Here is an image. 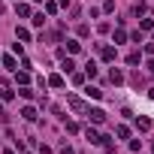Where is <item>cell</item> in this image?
Listing matches in <instances>:
<instances>
[{
  "label": "cell",
  "mask_w": 154,
  "mask_h": 154,
  "mask_svg": "<svg viewBox=\"0 0 154 154\" xmlns=\"http://www.w3.org/2000/svg\"><path fill=\"white\" fill-rule=\"evenodd\" d=\"M109 79H112V85H121V82H124V72H121V69H112Z\"/></svg>",
  "instance_id": "4"
},
{
  "label": "cell",
  "mask_w": 154,
  "mask_h": 154,
  "mask_svg": "<svg viewBox=\"0 0 154 154\" xmlns=\"http://www.w3.org/2000/svg\"><path fill=\"white\" fill-rule=\"evenodd\" d=\"M148 69H151V72H154V60H151V63H148Z\"/></svg>",
  "instance_id": "22"
},
{
  "label": "cell",
  "mask_w": 154,
  "mask_h": 154,
  "mask_svg": "<svg viewBox=\"0 0 154 154\" xmlns=\"http://www.w3.org/2000/svg\"><path fill=\"white\" fill-rule=\"evenodd\" d=\"M0 63H3L6 69H15V57H12V54H6V57H0Z\"/></svg>",
  "instance_id": "8"
},
{
  "label": "cell",
  "mask_w": 154,
  "mask_h": 154,
  "mask_svg": "<svg viewBox=\"0 0 154 154\" xmlns=\"http://www.w3.org/2000/svg\"><path fill=\"white\" fill-rule=\"evenodd\" d=\"M133 15H145V3H136L133 6Z\"/></svg>",
  "instance_id": "19"
},
{
  "label": "cell",
  "mask_w": 154,
  "mask_h": 154,
  "mask_svg": "<svg viewBox=\"0 0 154 154\" xmlns=\"http://www.w3.org/2000/svg\"><path fill=\"white\" fill-rule=\"evenodd\" d=\"M136 127L145 133V130H151V121H148V118H136Z\"/></svg>",
  "instance_id": "9"
},
{
  "label": "cell",
  "mask_w": 154,
  "mask_h": 154,
  "mask_svg": "<svg viewBox=\"0 0 154 154\" xmlns=\"http://www.w3.org/2000/svg\"><path fill=\"white\" fill-rule=\"evenodd\" d=\"M85 136H88V142H91V145H100V142H103V136H100L97 130H91V127L85 130Z\"/></svg>",
  "instance_id": "3"
},
{
  "label": "cell",
  "mask_w": 154,
  "mask_h": 154,
  "mask_svg": "<svg viewBox=\"0 0 154 154\" xmlns=\"http://www.w3.org/2000/svg\"><path fill=\"white\" fill-rule=\"evenodd\" d=\"M15 12H18V15H24V18H27V15H30V6H24V3H18V6H15Z\"/></svg>",
  "instance_id": "12"
},
{
  "label": "cell",
  "mask_w": 154,
  "mask_h": 154,
  "mask_svg": "<svg viewBox=\"0 0 154 154\" xmlns=\"http://www.w3.org/2000/svg\"><path fill=\"white\" fill-rule=\"evenodd\" d=\"M15 36H18L21 42H27V39H30V30H27V27H15Z\"/></svg>",
  "instance_id": "6"
},
{
  "label": "cell",
  "mask_w": 154,
  "mask_h": 154,
  "mask_svg": "<svg viewBox=\"0 0 154 154\" xmlns=\"http://www.w3.org/2000/svg\"><path fill=\"white\" fill-rule=\"evenodd\" d=\"M127 63L136 66V63H139V51H130V54H127Z\"/></svg>",
  "instance_id": "14"
},
{
  "label": "cell",
  "mask_w": 154,
  "mask_h": 154,
  "mask_svg": "<svg viewBox=\"0 0 154 154\" xmlns=\"http://www.w3.org/2000/svg\"><path fill=\"white\" fill-rule=\"evenodd\" d=\"M85 75H91V79H94V75H97V63H94V60H91V63L85 66Z\"/></svg>",
  "instance_id": "11"
},
{
  "label": "cell",
  "mask_w": 154,
  "mask_h": 154,
  "mask_svg": "<svg viewBox=\"0 0 154 154\" xmlns=\"http://www.w3.org/2000/svg\"><path fill=\"white\" fill-rule=\"evenodd\" d=\"M115 42H127V33H124V30H121V27H118V30H115Z\"/></svg>",
  "instance_id": "16"
},
{
  "label": "cell",
  "mask_w": 154,
  "mask_h": 154,
  "mask_svg": "<svg viewBox=\"0 0 154 154\" xmlns=\"http://www.w3.org/2000/svg\"><path fill=\"white\" fill-rule=\"evenodd\" d=\"M151 24H154L151 18H142V21H139V27H142V30H151Z\"/></svg>",
  "instance_id": "20"
},
{
  "label": "cell",
  "mask_w": 154,
  "mask_h": 154,
  "mask_svg": "<svg viewBox=\"0 0 154 154\" xmlns=\"http://www.w3.org/2000/svg\"><path fill=\"white\" fill-rule=\"evenodd\" d=\"M88 118H91L94 124H103V121H106V112H103V109H88Z\"/></svg>",
  "instance_id": "1"
},
{
  "label": "cell",
  "mask_w": 154,
  "mask_h": 154,
  "mask_svg": "<svg viewBox=\"0 0 154 154\" xmlns=\"http://www.w3.org/2000/svg\"><path fill=\"white\" fill-rule=\"evenodd\" d=\"M79 48H82V42H75V39H66V51H72V54H75Z\"/></svg>",
  "instance_id": "10"
},
{
  "label": "cell",
  "mask_w": 154,
  "mask_h": 154,
  "mask_svg": "<svg viewBox=\"0 0 154 154\" xmlns=\"http://www.w3.org/2000/svg\"><path fill=\"white\" fill-rule=\"evenodd\" d=\"M48 85H51V88H63V75H57V72L48 75Z\"/></svg>",
  "instance_id": "5"
},
{
  "label": "cell",
  "mask_w": 154,
  "mask_h": 154,
  "mask_svg": "<svg viewBox=\"0 0 154 154\" xmlns=\"http://www.w3.org/2000/svg\"><path fill=\"white\" fill-rule=\"evenodd\" d=\"M85 94H88V97H94V100H100V97H103V91H100V88H88Z\"/></svg>",
  "instance_id": "15"
},
{
  "label": "cell",
  "mask_w": 154,
  "mask_h": 154,
  "mask_svg": "<svg viewBox=\"0 0 154 154\" xmlns=\"http://www.w3.org/2000/svg\"><path fill=\"white\" fill-rule=\"evenodd\" d=\"M18 94H21L24 100H33V91H30V88H18Z\"/></svg>",
  "instance_id": "17"
},
{
  "label": "cell",
  "mask_w": 154,
  "mask_h": 154,
  "mask_svg": "<svg viewBox=\"0 0 154 154\" xmlns=\"http://www.w3.org/2000/svg\"><path fill=\"white\" fill-rule=\"evenodd\" d=\"M66 103H69V109H75V112H88V109H85V103H82L79 97H66Z\"/></svg>",
  "instance_id": "2"
},
{
  "label": "cell",
  "mask_w": 154,
  "mask_h": 154,
  "mask_svg": "<svg viewBox=\"0 0 154 154\" xmlns=\"http://www.w3.org/2000/svg\"><path fill=\"white\" fill-rule=\"evenodd\" d=\"M130 82H133L136 88H142V75H139V72H133V75H130Z\"/></svg>",
  "instance_id": "18"
},
{
  "label": "cell",
  "mask_w": 154,
  "mask_h": 154,
  "mask_svg": "<svg viewBox=\"0 0 154 154\" xmlns=\"http://www.w3.org/2000/svg\"><path fill=\"white\" fill-rule=\"evenodd\" d=\"M115 54H118L115 48H103V60H115Z\"/></svg>",
  "instance_id": "13"
},
{
  "label": "cell",
  "mask_w": 154,
  "mask_h": 154,
  "mask_svg": "<svg viewBox=\"0 0 154 154\" xmlns=\"http://www.w3.org/2000/svg\"><path fill=\"white\" fill-rule=\"evenodd\" d=\"M60 154H72V148H69V145H63V148H60Z\"/></svg>",
  "instance_id": "21"
},
{
  "label": "cell",
  "mask_w": 154,
  "mask_h": 154,
  "mask_svg": "<svg viewBox=\"0 0 154 154\" xmlns=\"http://www.w3.org/2000/svg\"><path fill=\"white\" fill-rule=\"evenodd\" d=\"M21 118H24V121H36V109H30V106L21 109Z\"/></svg>",
  "instance_id": "7"
}]
</instances>
